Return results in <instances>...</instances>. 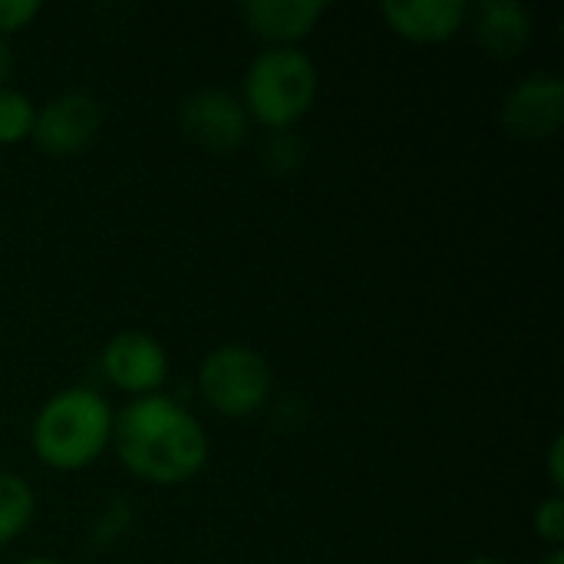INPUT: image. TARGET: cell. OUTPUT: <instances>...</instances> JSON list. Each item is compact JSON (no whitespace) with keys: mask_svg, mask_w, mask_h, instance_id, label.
I'll return each mask as SVG.
<instances>
[{"mask_svg":"<svg viewBox=\"0 0 564 564\" xmlns=\"http://www.w3.org/2000/svg\"><path fill=\"white\" fill-rule=\"evenodd\" d=\"M112 443V406L89 387H69L53 393L30 430L33 456L56 469L76 473L96 463Z\"/></svg>","mask_w":564,"mask_h":564,"instance_id":"2","label":"cell"},{"mask_svg":"<svg viewBox=\"0 0 564 564\" xmlns=\"http://www.w3.org/2000/svg\"><path fill=\"white\" fill-rule=\"evenodd\" d=\"M387 26L410 43H443L459 33L469 17L466 0H387L380 7Z\"/></svg>","mask_w":564,"mask_h":564,"instance_id":"9","label":"cell"},{"mask_svg":"<svg viewBox=\"0 0 564 564\" xmlns=\"http://www.w3.org/2000/svg\"><path fill=\"white\" fill-rule=\"evenodd\" d=\"M36 516V496L26 479L0 473V549L17 542Z\"/></svg>","mask_w":564,"mask_h":564,"instance_id":"12","label":"cell"},{"mask_svg":"<svg viewBox=\"0 0 564 564\" xmlns=\"http://www.w3.org/2000/svg\"><path fill=\"white\" fill-rule=\"evenodd\" d=\"M102 129V106L89 93H63L53 96L33 122L30 139L40 152L53 159H69L86 152Z\"/></svg>","mask_w":564,"mask_h":564,"instance_id":"5","label":"cell"},{"mask_svg":"<svg viewBox=\"0 0 564 564\" xmlns=\"http://www.w3.org/2000/svg\"><path fill=\"white\" fill-rule=\"evenodd\" d=\"M36 122V106L26 93L13 86H0V145H13L30 139Z\"/></svg>","mask_w":564,"mask_h":564,"instance_id":"13","label":"cell"},{"mask_svg":"<svg viewBox=\"0 0 564 564\" xmlns=\"http://www.w3.org/2000/svg\"><path fill=\"white\" fill-rule=\"evenodd\" d=\"M261 159H264V165H268L271 172L288 175V172L301 169V162H304V145L297 142V135H294L291 129L268 132L264 149H261Z\"/></svg>","mask_w":564,"mask_h":564,"instance_id":"15","label":"cell"},{"mask_svg":"<svg viewBox=\"0 0 564 564\" xmlns=\"http://www.w3.org/2000/svg\"><path fill=\"white\" fill-rule=\"evenodd\" d=\"M99 367L116 390L129 397H149L159 393L169 377V354L152 334L122 330L102 347Z\"/></svg>","mask_w":564,"mask_h":564,"instance_id":"7","label":"cell"},{"mask_svg":"<svg viewBox=\"0 0 564 564\" xmlns=\"http://www.w3.org/2000/svg\"><path fill=\"white\" fill-rule=\"evenodd\" d=\"M271 367L268 360L241 344H225L212 350L198 367V393L202 400L231 420L258 413L271 397Z\"/></svg>","mask_w":564,"mask_h":564,"instance_id":"4","label":"cell"},{"mask_svg":"<svg viewBox=\"0 0 564 564\" xmlns=\"http://www.w3.org/2000/svg\"><path fill=\"white\" fill-rule=\"evenodd\" d=\"M112 443L119 463L152 486H182L208 463L202 423L165 393L132 397L112 416Z\"/></svg>","mask_w":564,"mask_h":564,"instance_id":"1","label":"cell"},{"mask_svg":"<svg viewBox=\"0 0 564 564\" xmlns=\"http://www.w3.org/2000/svg\"><path fill=\"white\" fill-rule=\"evenodd\" d=\"M562 453H564V436H555V440H552V446H549V479H552L555 492H562V486H564Z\"/></svg>","mask_w":564,"mask_h":564,"instance_id":"18","label":"cell"},{"mask_svg":"<svg viewBox=\"0 0 564 564\" xmlns=\"http://www.w3.org/2000/svg\"><path fill=\"white\" fill-rule=\"evenodd\" d=\"M182 132L208 152H235L248 139V112L228 89H198L178 109Z\"/></svg>","mask_w":564,"mask_h":564,"instance_id":"8","label":"cell"},{"mask_svg":"<svg viewBox=\"0 0 564 564\" xmlns=\"http://www.w3.org/2000/svg\"><path fill=\"white\" fill-rule=\"evenodd\" d=\"M473 30L486 56L516 59L532 43V10L519 0H482Z\"/></svg>","mask_w":564,"mask_h":564,"instance_id":"11","label":"cell"},{"mask_svg":"<svg viewBox=\"0 0 564 564\" xmlns=\"http://www.w3.org/2000/svg\"><path fill=\"white\" fill-rule=\"evenodd\" d=\"M129 525H132V506L126 502V499H109L106 506H102V512L96 516V522L89 525V549L93 552H102V549H109L112 542H119L126 532H129Z\"/></svg>","mask_w":564,"mask_h":564,"instance_id":"14","label":"cell"},{"mask_svg":"<svg viewBox=\"0 0 564 564\" xmlns=\"http://www.w3.org/2000/svg\"><path fill=\"white\" fill-rule=\"evenodd\" d=\"M10 73H13V50H10V43L0 36V86H7Z\"/></svg>","mask_w":564,"mask_h":564,"instance_id":"19","label":"cell"},{"mask_svg":"<svg viewBox=\"0 0 564 564\" xmlns=\"http://www.w3.org/2000/svg\"><path fill=\"white\" fill-rule=\"evenodd\" d=\"M40 13L36 0H0V36L23 30Z\"/></svg>","mask_w":564,"mask_h":564,"instance_id":"17","label":"cell"},{"mask_svg":"<svg viewBox=\"0 0 564 564\" xmlns=\"http://www.w3.org/2000/svg\"><path fill=\"white\" fill-rule=\"evenodd\" d=\"M317 96V66L297 46L261 50L241 79V106L264 129L281 132L307 116Z\"/></svg>","mask_w":564,"mask_h":564,"instance_id":"3","label":"cell"},{"mask_svg":"<svg viewBox=\"0 0 564 564\" xmlns=\"http://www.w3.org/2000/svg\"><path fill=\"white\" fill-rule=\"evenodd\" d=\"M539 564H564V552L562 549H552V552H549V555H545Z\"/></svg>","mask_w":564,"mask_h":564,"instance_id":"20","label":"cell"},{"mask_svg":"<svg viewBox=\"0 0 564 564\" xmlns=\"http://www.w3.org/2000/svg\"><path fill=\"white\" fill-rule=\"evenodd\" d=\"M245 26L271 46H294L327 13L324 0H248L238 7Z\"/></svg>","mask_w":564,"mask_h":564,"instance_id":"10","label":"cell"},{"mask_svg":"<svg viewBox=\"0 0 564 564\" xmlns=\"http://www.w3.org/2000/svg\"><path fill=\"white\" fill-rule=\"evenodd\" d=\"M466 564H502V562H496V558H489V555H479V558H473V562H466Z\"/></svg>","mask_w":564,"mask_h":564,"instance_id":"21","label":"cell"},{"mask_svg":"<svg viewBox=\"0 0 564 564\" xmlns=\"http://www.w3.org/2000/svg\"><path fill=\"white\" fill-rule=\"evenodd\" d=\"M564 122V83L558 73H532L502 99V129L522 142L552 139Z\"/></svg>","mask_w":564,"mask_h":564,"instance_id":"6","label":"cell"},{"mask_svg":"<svg viewBox=\"0 0 564 564\" xmlns=\"http://www.w3.org/2000/svg\"><path fill=\"white\" fill-rule=\"evenodd\" d=\"M20 564H63V562H53V558H33V562H20Z\"/></svg>","mask_w":564,"mask_h":564,"instance_id":"22","label":"cell"},{"mask_svg":"<svg viewBox=\"0 0 564 564\" xmlns=\"http://www.w3.org/2000/svg\"><path fill=\"white\" fill-rule=\"evenodd\" d=\"M535 532L542 542H549L552 549H562L564 542V502L562 492L549 496L539 509H535Z\"/></svg>","mask_w":564,"mask_h":564,"instance_id":"16","label":"cell"}]
</instances>
